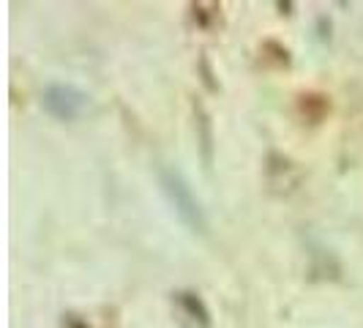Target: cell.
<instances>
[{"instance_id":"obj_7","label":"cell","mask_w":363,"mask_h":328,"mask_svg":"<svg viewBox=\"0 0 363 328\" xmlns=\"http://www.w3.org/2000/svg\"><path fill=\"white\" fill-rule=\"evenodd\" d=\"M200 66H202V74H205V77H202V80H205V85H208L211 91H216V82H213V74H211V69H208V60H205V58H202V60H200Z\"/></svg>"},{"instance_id":"obj_6","label":"cell","mask_w":363,"mask_h":328,"mask_svg":"<svg viewBox=\"0 0 363 328\" xmlns=\"http://www.w3.org/2000/svg\"><path fill=\"white\" fill-rule=\"evenodd\" d=\"M191 11H194V19H197L200 28H211V19L208 17H216L221 9H218L216 3H194Z\"/></svg>"},{"instance_id":"obj_8","label":"cell","mask_w":363,"mask_h":328,"mask_svg":"<svg viewBox=\"0 0 363 328\" xmlns=\"http://www.w3.org/2000/svg\"><path fill=\"white\" fill-rule=\"evenodd\" d=\"M279 9H281V11H284V14H290L292 3H279Z\"/></svg>"},{"instance_id":"obj_2","label":"cell","mask_w":363,"mask_h":328,"mask_svg":"<svg viewBox=\"0 0 363 328\" xmlns=\"http://www.w3.org/2000/svg\"><path fill=\"white\" fill-rule=\"evenodd\" d=\"M41 107L47 109V115H52L57 121H77L91 109V96L74 85L55 82L41 96Z\"/></svg>"},{"instance_id":"obj_4","label":"cell","mask_w":363,"mask_h":328,"mask_svg":"<svg viewBox=\"0 0 363 328\" xmlns=\"http://www.w3.org/2000/svg\"><path fill=\"white\" fill-rule=\"evenodd\" d=\"M194 112H197V126H200V143H202V159L205 164L213 162V134H211V121H208V112L200 102L194 104Z\"/></svg>"},{"instance_id":"obj_3","label":"cell","mask_w":363,"mask_h":328,"mask_svg":"<svg viewBox=\"0 0 363 328\" xmlns=\"http://www.w3.org/2000/svg\"><path fill=\"white\" fill-rule=\"evenodd\" d=\"M175 301H178V307L181 312L194 323L197 328H211V312L205 307V301H202L197 293L191 290H181L175 293Z\"/></svg>"},{"instance_id":"obj_9","label":"cell","mask_w":363,"mask_h":328,"mask_svg":"<svg viewBox=\"0 0 363 328\" xmlns=\"http://www.w3.org/2000/svg\"><path fill=\"white\" fill-rule=\"evenodd\" d=\"M69 328H85L82 323H77V320H69Z\"/></svg>"},{"instance_id":"obj_5","label":"cell","mask_w":363,"mask_h":328,"mask_svg":"<svg viewBox=\"0 0 363 328\" xmlns=\"http://www.w3.org/2000/svg\"><path fill=\"white\" fill-rule=\"evenodd\" d=\"M301 109H303V115L309 118L311 124H317V121H323V115L328 112V99L325 96H317V93L301 96Z\"/></svg>"},{"instance_id":"obj_1","label":"cell","mask_w":363,"mask_h":328,"mask_svg":"<svg viewBox=\"0 0 363 328\" xmlns=\"http://www.w3.org/2000/svg\"><path fill=\"white\" fill-rule=\"evenodd\" d=\"M159 183H162L164 197L169 200L172 211L178 214L183 224L191 230V233H208V219H205V211H202L200 200L194 197L191 186L186 183L178 170L172 167H159Z\"/></svg>"}]
</instances>
